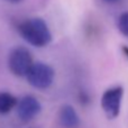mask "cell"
Returning a JSON list of instances; mask_svg holds the SVG:
<instances>
[{
  "label": "cell",
  "mask_w": 128,
  "mask_h": 128,
  "mask_svg": "<svg viewBox=\"0 0 128 128\" xmlns=\"http://www.w3.org/2000/svg\"><path fill=\"white\" fill-rule=\"evenodd\" d=\"M18 32L27 43L36 48H43L52 41V35L46 23L39 17L22 22L18 26Z\"/></svg>",
  "instance_id": "1"
},
{
  "label": "cell",
  "mask_w": 128,
  "mask_h": 128,
  "mask_svg": "<svg viewBox=\"0 0 128 128\" xmlns=\"http://www.w3.org/2000/svg\"><path fill=\"white\" fill-rule=\"evenodd\" d=\"M26 80L34 88L46 90L52 85L54 80V70L44 62H34L27 72Z\"/></svg>",
  "instance_id": "2"
},
{
  "label": "cell",
  "mask_w": 128,
  "mask_h": 128,
  "mask_svg": "<svg viewBox=\"0 0 128 128\" xmlns=\"http://www.w3.org/2000/svg\"><path fill=\"white\" fill-rule=\"evenodd\" d=\"M33 64L31 52L24 46L15 48L8 57V67L10 72L18 77H26Z\"/></svg>",
  "instance_id": "3"
},
{
  "label": "cell",
  "mask_w": 128,
  "mask_h": 128,
  "mask_svg": "<svg viewBox=\"0 0 128 128\" xmlns=\"http://www.w3.org/2000/svg\"><path fill=\"white\" fill-rule=\"evenodd\" d=\"M124 87L118 85L106 90L101 98V106L109 119H116L120 114Z\"/></svg>",
  "instance_id": "4"
},
{
  "label": "cell",
  "mask_w": 128,
  "mask_h": 128,
  "mask_svg": "<svg viewBox=\"0 0 128 128\" xmlns=\"http://www.w3.org/2000/svg\"><path fill=\"white\" fill-rule=\"evenodd\" d=\"M42 106L33 95H25L17 104V114L23 122H28L41 112Z\"/></svg>",
  "instance_id": "5"
},
{
  "label": "cell",
  "mask_w": 128,
  "mask_h": 128,
  "mask_svg": "<svg viewBox=\"0 0 128 128\" xmlns=\"http://www.w3.org/2000/svg\"><path fill=\"white\" fill-rule=\"evenodd\" d=\"M59 120H60L61 125L67 128H75L80 125V117L75 109L69 104H65L60 108Z\"/></svg>",
  "instance_id": "6"
},
{
  "label": "cell",
  "mask_w": 128,
  "mask_h": 128,
  "mask_svg": "<svg viewBox=\"0 0 128 128\" xmlns=\"http://www.w3.org/2000/svg\"><path fill=\"white\" fill-rule=\"evenodd\" d=\"M18 104L17 99L8 92H0V114H6L10 112Z\"/></svg>",
  "instance_id": "7"
},
{
  "label": "cell",
  "mask_w": 128,
  "mask_h": 128,
  "mask_svg": "<svg viewBox=\"0 0 128 128\" xmlns=\"http://www.w3.org/2000/svg\"><path fill=\"white\" fill-rule=\"evenodd\" d=\"M117 26H118V30L120 31V33L128 38V12H122L119 16Z\"/></svg>",
  "instance_id": "8"
},
{
  "label": "cell",
  "mask_w": 128,
  "mask_h": 128,
  "mask_svg": "<svg viewBox=\"0 0 128 128\" xmlns=\"http://www.w3.org/2000/svg\"><path fill=\"white\" fill-rule=\"evenodd\" d=\"M121 50H122V52H124V54H125L126 57L128 58V46H124L122 48H121Z\"/></svg>",
  "instance_id": "9"
},
{
  "label": "cell",
  "mask_w": 128,
  "mask_h": 128,
  "mask_svg": "<svg viewBox=\"0 0 128 128\" xmlns=\"http://www.w3.org/2000/svg\"><path fill=\"white\" fill-rule=\"evenodd\" d=\"M6 1H8L10 4H17V2H20L22 0H6Z\"/></svg>",
  "instance_id": "10"
},
{
  "label": "cell",
  "mask_w": 128,
  "mask_h": 128,
  "mask_svg": "<svg viewBox=\"0 0 128 128\" xmlns=\"http://www.w3.org/2000/svg\"><path fill=\"white\" fill-rule=\"evenodd\" d=\"M106 2H109V4H114V2H117L118 0H104Z\"/></svg>",
  "instance_id": "11"
}]
</instances>
